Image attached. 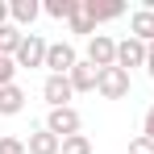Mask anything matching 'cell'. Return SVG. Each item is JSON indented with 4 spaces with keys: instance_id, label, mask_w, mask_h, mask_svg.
Segmentation results:
<instances>
[{
    "instance_id": "1",
    "label": "cell",
    "mask_w": 154,
    "mask_h": 154,
    "mask_svg": "<svg viewBox=\"0 0 154 154\" xmlns=\"http://www.w3.org/2000/svg\"><path fill=\"white\" fill-rule=\"evenodd\" d=\"M129 88H133V79H129V71H121V67H104L100 79H96V92H100L104 100H125Z\"/></svg>"
},
{
    "instance_id": "2",
    "label": "cell",
    "mask_w": 154,
    "mask_h": 154,
    "mask_svg": "<svg viewBox=\"0 0 154 154\" xmlns=\"http://www.w3.org/2000/svg\"><path fill=\"white\" fill-rule=\"evenodd\" d=\"M46 50H50V42L42 38V33H25V42H21V50L13 54V63H17V71L21 67H46Z\"/></svg>"
},
{
    "instance_id": "3",
    "label": "cell",
    "mask_w": 154,
    "mask_h": 154,
    "mask_svg": "<svg viewBox=\"0 0 154 154\" xmlns=\"http://www.w3.org/2000/svg\"><path fill=\"white\" fill-rule=\"evenodd\" d=\"M88 63L104 71V67H117V42L108 38V33H96V38H88Z\"/></svg>"
},
{
    "instance_id": "4",
    "label": "cell",
    "mask_w": 154,
    "mask_h": 154,
    "mask_svg": "<svg viewBox=\"0 0 154 154\" xmlns=\"http://www.w3.org/2000/svg\"><path fill=\"white\" fill-rule=\"evenodd\" d=\"M75 63H79V54L71 42H50V50H46V71L50 75H71Z\"/></svg>"
},
{
    "instance_id": "5",
    "label": "cell",
    "mask_w": 154,
    "mask_h": 154,
    "mask_svg": "<svg viewBox=\"0 0 154 154\" xmlns=\"http://www.w3.org/2000/svg\"><path fill=\"white\" fill-rule=\"evenodd\" d=\"M79 125H83V117H79L71 104L67 108H50V117H46V129H50L54 137H75Z\"/></svg>"
},
{
    "instance_id": "6",
    "label": "cell",
    "mask_w": 154,
    "mask_h": 154,
    "mask_svg": "<svg viewBox=\"0 0 154 154\" xmlns=\"http://www.w3.org/2000/svg\"><path fill=\"white\" fill-rule=\"evenodd\" d=\"M146 50H150V46H146V42H137L133 33H129V38H121V42H117V67H121V71L146 67Z\"/></svg>"
},
{
    "instance_id": "7",
    "label": "cell",
    "mask_w": 154,
    "mask_h": 154,
    "mask_svg": "<svg viewBox=\"0 0 154 154\" xmlns=\"http://www.w3.org/2000/svg\"><path fill=\"white\" fill-rule=\"evenodd\" d=\"M42 96H46V104H50V108H67V100L75 96V88H71V79H67V75H46Z\"/></svg>"
},
{
    "instance_id": "8",
    "label": "cell",
    "mask_w": 154,
    "mask_h": 154,
    "mask_svg": "<svg viewBox=\"0 0 154 154\" xmlns=\"http://www.w3.org/2000/svg\"><path fill=\"white\" fill-rule=\"evenodd\" d=\"M25 150L29 154H63V137H54L50 129L42 125V129H33L25 137Z\"/></svg>"
},
{
    "instance_id": "9",
    "label": "cell",
    "mask_w": 154,
    "mask_h": 154,
    "mask_svg": "<svg viewBox=\"0 0 154 154\" xmlns=\"http://www.w3.org/2000/svg\"><path fill=\"white\" fill-rule=\"evenodd\" d=\"M42 17V4L38 0H8V21L17 29H25V25H33Z\"/></svg>"
},
{
    "instance_id": "10",
    "label": "cell",
    "mask_w": 154,
    "mask_h": 154,
    "mask_svg": "<svg viewBox=\"0 0 154 154\" xmlns=\"http://www.w3.org/2000/svg\"><path fill=\"white\" fill-rule=\"evenodd\" d=\"M129 33H133L137 42H146V46L154 42V13L150 8H133V13H129Z\"/></svg>"
},
{
    "instance_id": "11",
    "label": "cell",
    "mask_w": 154,
    "mask_h": 154,
    "mask_svg": "<svg viewBox=\"0 0 154 154\" xmlns=\"http://www.w3.org/2000/svg\"><path fill=\"white\" fill-rule=\"evenodd\" d=\"M71 88H75V92H96V79H100V71H96V67H92V63H88V58H79L75 67H71Z\"/></svg>"
},
{
    "instance_id": "12",
    "label": "cell",
    "mask_w": 154,
    "mask_h": 154,
    "mask_svg": "<svg viewBox=\"0 0 154 154\" xmlns=\"http://www.w3.org/2000/svg\"><path fill=\"white\" fill-rule=\"evenodd\" d=\"M21 108H25V92H21L17 83L0 88V117H17Z\"/></svg>"
},
{
    "instance_id": "13",
    "label": "cell",
    "mask_w": 154,
    "mask_h": 154,
    "mask_svg": "<svg viewBox=\"0 0 154 154\" xmlns=\"http://www.w3.org/2000/svg\"><path fill=\"white\" fill-rule=\"evenodd\" d=\"M21 42H25V29H17L13 21L0 25V54H4V58H13V54L21 50Z\"/></svg>"
},
{
    "instance_id": "14",
    "label": "cell",
    "mask_w": 154,
    "mask_h": 154,
    "mask_svg": "<svg viewBox=\"0 0 154 154\" xmlns=\"http://www.w3.org/2000/svg\"><path fill=\"white\" fill-rule=\"evenodd\" d=\"M83 8H88V17L100 25V21H117V17H125V4H96V0H83Z\"/></svg>"
},
{
    "instance_id": "15",
    "label": "cell",
    "mask_w": 154,
    "mask_h": 154,
    "mask_svg": "<svg viewBox=\"0 0 154 154\" xmlns=\"http://www.w3.org/2000/svg\"><path fill=\"white\" fill-rule=\"evenodd\" d=\"M75 8H79V0H46V4H42V13L54 17V21H71Z\"/></svg>"
},
{
    "instance_id": "16",
    "label": "cell",
    "mask_w": 154,
    "mask_h": 154,
    "mask_svg": "<svg viewBox=\"0 0 154 154\" xmlns=\"http://www.w3.org/2000/svg\"><path fill=\"white\" fill-rule=\"evenodd\" d=\"M71 33H83V38H96V21L88 17V8H83V0H79L75 17H71Z\"/></svg>"
},
{
    "instance_id": "17",
    "label": "cell",
    "mask_w": 154,
    "mask_h": 154,
    "mask_svg": "<svg viewBox=\"0 0 154 154\" xmlns=\"http://www.w3.org/2000/svg\"><path fill=\"white\" fill-rule=\"evenodd\" d=\"M63 154H92V142H88L83 133H75V137H63Z\"/></svg>"
},
{
    "instance_id": "18",
    "label": "cell",
    "mask_w": 154,
    "mask_h": 154,
    "mask_svg": "<svg viewBox=\"0 0 154 154\" xmlns=\"http://www.w3.org/2000/svg\"><path fill=\"white\" fill-rule=\"evenodd\" d=\"M13 79H17V63H13V58H4V54H0V88H8V83H13Z\"/></svg>"
},
{
    "instance_id": "19",
    "label": "cell",
    "mask_w": 154,
    "mask_h": 154,
    "mask_svg": "<svg viewBox=\"0 0 154 154\" xmlns=\"http://www.w3.org/2000/svg\"><path fill=\"white\" fill-rule=\"evenodd\" d=\"M0 154H29V150H25L21 137H8V133H4V137H0Z\"/></svg>"
},
{
    "instance_id": "20",
    "label": "cell",
    "mask_w": 154,
    "mask_h": 154,
    "mask_svg": "<svg viewBox=\"0 0 154 154\" xmlns=\"http://www.w3.org/2000/svg\"><path fill=\"white\" fill-rule=\"evenodd\" d=\"M129 154H154V142L150 137H133L129 142Z\"/></svg>"
},
{
    "instance_id": "21",
    "label": "cell",
    "mask_w": 154,
    "mask_h": 154,
    "mask_svg": "<svg viewBox=\"0 0 154 154\" xmlns=\"http://www.w3.org/2000/svg\"><path fill=\"white\" fill-rule=\"evenodd\" d=\"M142 137H150V142H154V104L146 108V117H142Z\"/></svg>"
},
{
    "instance_id": "22",
    "label": "cell",
    "mask_w": 154,
    "mask_h": 154,
    "mask_svg": "<svg viewBox=\"0 0 154 154\" xmlns=\"http://www.w3.org/2000/svg\"><path fill=\"white\" fill-rule=\"evenodd\" d=\"M146 75L154 79V42H150V50H146Z\"/></svg>"
},
{
    "instance_id": "23",
    "label": "cell",
    "mask_w": 154,
    "mask_h": 154,
    "mask_svg": "<svg viewBox=\"0 0 154 154\" xmlns=\"http://www.w3.org/2000/svg\"><path fill=\"white\" fill-rule=\"evenodd\" d=\"M0 25H8V0H0Z\"/></svg>"
},
{
    "instance_id": "24",
    "label": "cell",
    "mask_w": 154,
    "mask_h": 154,
    "mask_svg": "<svg viewBox=\"0 0 154 154\" xmlns=\"http://www.w3.org/2000/svg\"><path fill=\"white\" fill-rule=\"evenodd\" d=\"M0 137H4V133H0Z\"/></svg>"
}]
</instances>
